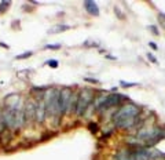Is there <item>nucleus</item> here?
<instances>
[{
    "label": "nucleus",
    "instance_id": "22",
    "mask_svg": "<svg viewBox=\"0 0 165 160\" xmlns=\"http://www.w3.org/2000/svg\"><path fill=\"white\" fill-rule=\"evenodd\" d=\"M106 58L107 60H113V61L117 60V57H114V55H106Z\"/></svg>",
    "mask_w": 165,
    "mask_h": 160
},
{
    "label": "nucleus",
    "instance_id": "12",
    "mask_svg": "<svg viewBox=\"0 0 165 160\" xmlns=\"http://www.w3.org/2000/svg\"><path fill=\"white\" fill-rule=\"evenodd\" d=\"M33 55V51H25V53H22V54H19L15 57V60H25V58H29V57H32Z\"/></svg>",
    "mask_w": 165,
    "mask_h": 160
},
{
    "label": "nucleus",
    "instance_id": "15",
    "mask_svg": "<svg viewBox=\"0 0 165 160\" xmlns=\"http://www.w3.org/2000/svg\"><path fill=\"white\" fill-rule=\"evenodd\" d=\"M11 1H0V13H3L10 7Z\"/></svg>",
    "mask_w": 165,
    "mask_h": 160
},
{
    "label": "nucleus",
    "instance_id": "3",
    "mask_svg": "<svg viewBox=\"0 0 165 160\" xmlns=\"http://www.w3.org/2000/svg\"><path fill=\"white\" fill-rule=\"evenodd\" d=\"M94 91L91 88H81L79 90V95H77V105L76 110H74V116L79 119L85 117V113L91 105H92V101H94Z\"/></svg>",
    "mask_w": 165,
    "mask_h": 160
},
{
    "label": "nucleus",
    "instance_id": "16",
    "mask_svg": "<svg viewBox=\"0 0 165 160\" xmlns=\"http://www.w3.org/2000/svg\"><path fill=\"white\" fill-rule=\"evenodd\" d=\"M120 86L124 87V88H128V87H135V86H138V83H127V82H124V80H121V82H120Z\"/></svg>",
    "mask_w": 165,
    "mask_h": 160
},
{
    "label": "nucleus",
    "instance_id": "8",
    "mask_svg": "<svg viewBox=\"0 0 165 160\" xmlns=\"http://www.w3.org/2000/svg\"><path fill=\"white\" fill-rule=\"evenodd\" d=\"M83 7H84V10L89 15H92V17H98L99 15V7L92 0H85V1H83Z\"/></svg>",
    "mask_w": 165,
    "mask_h": 160
},
{
    "label": "nucleus",
    "instance_id": "11",
    "mask_svg": "<svg viewBox=\"0 0 165 160\" xmlns=\"http://www.w3.org/2000/svg\"><path fill=\"white\" fill-rule=\"evenodd\" d=\"M157 19H158L160 26L165 31V13H158V14H157Z\"/></svg>",
    "mask_w": 165,
    "mask_h": 160
},
{
    "label": "nucleus",
    "instance_id": "14",
    "mask_svg": "<svg viewBox=\"0 0 165 160\" xmlns=\"http://www.w3.org/2000/svg\"><path fill=\"white\" fill-rule=\"evenodd\" d=\"M61 47H62V46H61L59 43H57V44H45L44 50H59Z\"/></svg>",
    "mask_w": 165,
    "mask_h": 160
},
{
    "label": "nucleus",
    "instance_id": "23",
    "mask_svg": "<svg viewBox=\"0 0 165 160\" xmlns=\"http://www.w3.org/2000/svg\"><path fill=\"white\" fill-rule=\"evenodd\" d=\"M0 46L3 47V48H6V50H8V48H10V47L7 46V44H4V43H0Z\"/></svg>",
    "mask_w": 165,
    "mask_h": 160
},
{
    "label": "nucleus",
    "instance_id": "20",
    "mask_svg": "<svg viewBox=\"0 0 165 160\" xmlns=\"http://www.w3.org/2000/svg\"><path fill=\"white\" fill-rule=\"evenodd\" d=\"M149 46L152 47L153 50H158V46H157L156 41H149Z\"/></svg>",
    "mask_w": 165,
    "mask_h": 160
},
{
    "label": "nucleus",
    "instance_id": "17",
    "mask_svg": "<svg viewBox=\"0 0 165 160\" xmlns=\"http://www.w3.org/2000/svg\"><path fill=\"white\" fill-rule=\"evenodd\" d=\"M147 58H149V61H150V62H153V64H158L157 58L153 54H150V53H147Z\"/></svg>",
    "mask_w": 165,
    "mask_h": 160
},
{
    "label": "nucleus",
    "instance_id": "24",
    "mask_svg": "<svg viewBox=\"0 0 165 160\" xmlns=\"http://www.w3.org/2000/svg\"><path fill=\"white\" fill-rule=\"evenodd\" d=\"M0 116H1V110H0Z\"/></svg>",
    "mask_w": 165,
    "mask_h": 160
},
{
    "label": "nucleus",
    "instance_id": "18",
    "mask_svg": "<svg viewBox=\"0 0 165 160\" xmlns=\"http://www.w3.org/2000/svg\"><path fill=\"white\" fill-rule=\"evenodd\" d=\"M114 13L117 14V17H118L120 19H124V18H125L124 15H123V13L120 11V9H118V7H114Z\"/></svg>",
    "mask_w": 165,
    "mask_h": 160
},
{
    "label": "nucleus",
    "instance_id": "4",
    "mask_svg": "<svg viewBox=\"0 0 165 160\" xmlns=\"http://www.w3.org/2000/svg\"><path fill=\"white\" fill-rule=\"evenodd\" d=\"M74 90L72 87H61L59 88V100H58V106H59V113L61 116H70V101L73 98Z\"/></svg>",
    "mask_w": 165,
    "mask_h": 160
},
{
    "label": "nucleus",
    "instance_id": "19",
    "mask_svg": "<svg viewBox=\"0 0 165 160\" xmlns=\"http://www.w3.org/2000/svg\"><path fill=\"white\" fill-rule=\"evenodd\" d=\"M85 82L88 83H92V84H99V80H96V79H91V78H85L84 79Z\"/></svg>",
    "mask_w": 165,
    "mask_h": 160
},
{
    "label": "nucleus",
    "instance_id": "7",
    "mask_svg": "<svg viewBox=\"0 0 165 160\" xmlns=\"http://www.w3.org/2000/svg\"><path fill=\"white\" fill-rule=\"evenodd\" d=\"M43 94H39V97L36 98V124L39 126L44 124L47 119V110H45L44 101H43Z\"/></svg>",
    "mask_w": 165,
    "mask_h": 160
},
{
    "label": "nucleus",
    "instance_id": "1",
    "mask_svg": "<svg viewBox=\"0 0 165 160\" xmlns=\"http://www.w3.org/2000/svg\"><path fill=\"white\" fill-rule=\"evenodd\" d=\"M142 113L140 106L134 104V102H124L121 106H118L116 112L112 116V122L114 124V128L121 130V131H128L136 128L138 124L142 127V122L139 120Z\"/></svg>",
    "mask_w": 165,
    "mask_h": 160
},
{
    "label": "nucleus",
    "instance_id": "13",
    "mask_svg": "<svg viewBox=\"0 0 165 160\" xmlns=\"http://www.w3.org/2000/svg\"><path fill=\"white\" fill-rule=\"evenodd\" d=\"M45 64L48 65L50 68H52V69H57L59 66V62L57 60H48L47 62H45Z\"/></svg>",
    "mask_w": 165,
    "mask_h": 160
},
{
    "label": "nucleus",
    "instance_id": "9",
    "mask_svg": "<svg viewBox=\"0 0 165 160\" xmlns=\"http://www.w3.org/2000/svg\"><path fill=\"white\" fill-rule=\"evenodd\" d=\"M67 29H70V26L69 25H57V26H54L52 29H50L48 32L50 33H57V32H63V31H67Z\"/></svg>",
    "mask_w": 165,
    "mask_h": 160
},
{
    "label": "nucleus",
    "instance_id": "5",
    "mask_svg": "<svg viewBox=\"0 0 165 160\" xmlns=\"http://www.w3.org/2000/svg\"><path fill=\"white\" fill-rule=\"evenodd\" d=\"M23 116H25V126H32L36 123V100L29 97L23 104Z\"/></svg>",
    "mask_w": 165,
    "mask_h": 160
},
{
    "label": "nucleus",
    "instance_id": "6",
    "mask_svg": "<svg viewBox=\"0 0 165 160\" xmlns=\"http://www.w3.org/2000/svg\"><path fill=\"white\" fill-rule=\"evenodd\" d=\"M124 101H128V97L123 95L120 92H110V94H106V101H105V105H103L102 110H107L112 109V108H118L124 104Z\"/></svg>",
    "mask_w": 165,
    "mask_h": 160
},
{
    "label": "nucleus",
    "instance_id": "10",
    "mask_svg": "<svg viewBox=\"0 0 165 160\" xmlns=\"http://www.w3.org/2000/svg\"><path fill=\"white\" fill-rule=\"evenodd\" d=\"M88 130L92 134H96L99 131V124L96 123V122H89L88 123Z\"/></svg>",
    "mask_w": 165,
    "mask_h": 160
},
{
    "label": "nucleus",
    "instance_id": "2",
    "mask_svg": "<svg viewBox=\"0 0 165 160\" xmlns=\"http://www.w3.org/2000/svg\"><path fill=\"white\" fill-rule=\"evenodd\" d=\"M58 100H59V88L58 87H48L43 94V101H44L45 110H47V117L51 119H61L62 116L59 113V106H58Z\"/></svg>",
    "mask_w": 165,
    "mask_h": 160
},
{
    "label": "nucleus",
    "instance_id": "21",
    "mask_svg": "<svg viewBox=\"0 0 165 160\" xmlns=\"http://www.w3.org/2000/svg\"><path fill=\"white\" fill-rule=\"evenodd\" d=\"M149 29H150V31H152L154 35H158V31H157V28L154 26V25H150V26H149Z\"/></svg>",
    "mask_w": 165,
    "mask_h": 160
}]
</instances>
